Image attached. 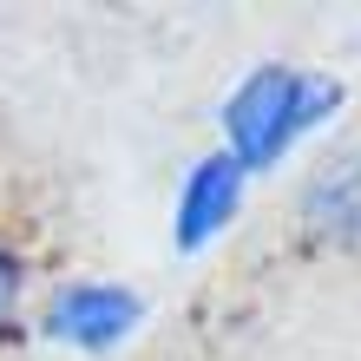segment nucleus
Masks as SVG:
<instances>
[{
    "label": "nucleus",
    "mask_w": 361,
    "mask_h": 361,
    "mask_svg": "<svg viewBox=\"0 0 361 361\" xmlns=\"http://www.w3.org/2000/svg\"><path fill=\"white\" fill-rule=\"evenodd\" d=\"M335 105H342V86H329V79H315L302 66H257L224 99V145L217 152L237 164L243 178L276 171L283 152L315 118H329Z\"/></svg>",
    "instance_id": "obj_1"
},
{
    "label": "nucleus",
    "mask_w": 361,
    "mask_h": 361,
    "mask_svg": "<svg viewBox=\"0 0 361 361\" xmlns=\"http://www.w3.org/2000/svg\"><path fill=\"white\" fill-rule=\"evenodd\" d=\"M138 322H145V302L132 289H118V283H66V289H53L47 315H39V329H47L53 342L86 348V355L118 348Z\"/></svg>",
    "instance_id": "obj_2"
},
{
    "label": "nucleus",
    "mask_w": 361,
    "mask_h": 361,
    "mask_svg": "<svg viewBox=\"0 0 361 361\" xmlns=\"http://www.w3.org/2000/svg\"><path fill=\"white\" fill-rule=\"evenodd\" d=\"M243 184H250V178H243L224 152H204L197 164H190L184 184H178V210H171V250H178V257H197L204 243H217L224 230L237 224Z\"/></svg>",
    "instance_id": "obj_3"
},
{
    "label": "nucleus",
    "mask_w": 361,
    "mask_h": 361,
    "mask_svg": "<svg viewBox=\"0 0 361 361\" xmlns=\"http://www.w3.org/2000/svg\"><path fill=\"white\" fill-rule=\"evenodd\" d=\"M302 230L315 243H361V152L329 158L302 190Z\"/></svg>",
    "instance_id": "obj_4"
},
{
    "label": "nucleus",
    "mask_w": 361,
    "mask_h": 361,
    "mask_svg": "<svg viewBox=\"0 0 361 361\" xmlns=\"http://www.w3.org/2000/svg\"><path fill=\"white\" fill-rule=\"evenodd\" d=\"M20 289H27V257H20L13 243H0V322H7V315H13Z\"/></svg>",
    "instance_id": "obj_5"
}]
</instances>
